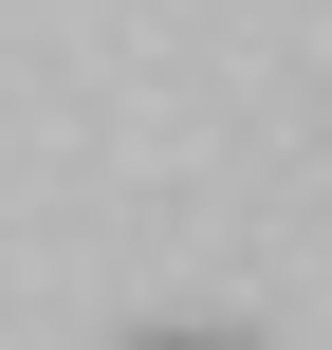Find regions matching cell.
I'll list each match as a JSON object with an SVG mask.
<instances>
[{
    "label": "cell",
    "instance_id": "6da1fadb",
    "mask_svg": "<svg viewBox=\"0 0 332 350\" xmlns=\"http://www.w3.org/2000/svg\"><path fill=\"white\" fill-rule=\"evenodd\" d=\"M148 350H203V332H148Z\"/></svg>",
    "mask_w": 332,
    "mask_h": 350
}]
</instances>
